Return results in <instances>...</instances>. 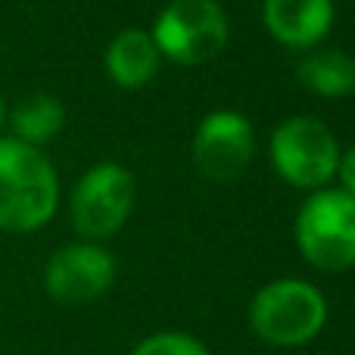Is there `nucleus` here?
<instances>
[{
	"label": "nucleus",
	"mask_w": 355,
	"mask_h": 355,
	"mask_svg": "<svg viewBox=\"0 0 355 355\" xmlns=\"http://www.w3.org/2000/svg\"><path fill=\"white\" fill-rule=\"evenodd\" d=\"M6 125V103H3V97H0V128Z\"/></svg>",
	"instance_id": "nucleus-15"
},
{
	"label": "nucleus",
	"mask_w": 355,
	"mask_h": 355,
	"mask_svg": "<svg viewBox=\"0 0 355 355\" xmlns=\"http://www.w3.org/2000/svg\"><path fill=\"white\" fill-rule=\"evenodd\" d=\"M60 209V178L41 147L0 137V231L35 234Z\"/></svg>",
	"instance_id": "nucleus-1"
},
{
	"label": "nucleus",
	"mask_w": 355,
	"mask_h": 355,
	"mask_svg": "<svg viewBox=\"0 0 355 355\" xmlns=\"http://www.w3.org/2000/svg\"><path fill=\"white\" fill-rule=\"evenodd\" d=\"M262 22L281 47H318L334 28V0H262Z\"/></svg>",
	"instance_id": "nucleus-9"
},
{
	"label": "nucleus",
	"mask_w": 355,
	"mask_h": 355,
	"mask_svg": "<svg viewBox=\"0 0 355 355\" xmlns=\"http://www.w3.org/2000/svg\"><path fill=\"white\" fill-rule=\"evenodd\" d=\"M135 175L119 162H100L78 178L69 196V215L85 240H106L125 227L135 212Z\"/></svg>",
	"instance_id": "nucleus-6"
},
{
	"label": "nucleus",
	"mask_w": 355,
	"mask_h": 355,
	"mask_svg": "<svg viewBox=\"0 0 355 355\" xmlns=\"http://www.w3.org/2000/svg\"><path fill=\"white\" fill-rule=\"evenodd\" d=\"M337 178H340V187H343L349 196H355V144L349 150H343V153H340Z\"/></svg>",
	"instance_id": "nucleus-14"
},
{
	"label": "nucleus",
	"mask_w": 355,
	"mask_h": 355,
	"mask_svg": "<svg viewBox=\"0 0 355 355\" xmlns=\"http://www.w3.org/2000/svg\"><path fill=\"white\" fill-rule=\"evenodd\" d=\"M150 35L162 60L178 66H202L227 47L231 25L218 0H172L156 16Z\"/></svg>",
	"instance_id": "nucleus-5"
},
{
	"label": "nucleus",
	"mask_w": 355,
	"mask_h": 355,
	"mask_svg": "<svg viewBox=\"0 0 355 355\" xmlns=\"http://www.w3.org/2000/svg\"><path fill=\"white\" fill-rule=\"evenodd\" d=\"M296 78L309 94L337 100L355 91V60L340 47H312L302 53Z\"/></svg>",
	"instance_id": "nucleus-11"
},
{
	"label": "nucleus",
	"mask_w": 355,
	"mask_h": 355,
	"mask_svg": "<svg viewBox=\"0 0 355 355\" xmlns=\"http://www.w3.org/2000/svg\"><path fill=\"white\" fill-rule=\"evenodd\" d=\"M256 153V131L250 119L234 110L202 116L193 135V166L215 184H231L246 172Z\"/></svg>",
	"instance_id": "nucleus-8"
},
{
	"label": "nucleus",
	"mask_w": 355,
	"mask_h": 355,
	"mask_svg": "<svg viewBox=\"0 0 355 355\" xmlns=\"http://www.w3.org/2000/svg\"><path fill=\"white\" fill-rule=\"evenodd\" d=\"M271 166L277 178L290 187L300 190H321L331 187L340 166V147L337 135L315 116H293L284 119L275 128L268 144Z\"/></svg>",
	"instance_id": "nucleus-4"
},
{
	"label": "nucleus",
	"mask_w": 355,
	"mask_h": 355,
	"mask_svg": "<svg viewBox=\"0 0 355 355\" xmlns=\"http://www.w3.org/2000/svg\"><path fill=\"white\" fill-rule=\"evenodd\" d=\"M116 281V259L97 240L66 243L44 265V290L66 309L100 300Z\"/></svg>",
	"instance_id": "nucleus-7"
},
{
	"label": "nucleus",
	"mask_w": 355,
	"mask_h": 355,
	"mask_svg": "<svg viewBox=\"0 0 355 355\" xmlns=\"http://www.w3.org/2000/svg\"><path fill=\"white\" fill-rule=\"evenodd\" d=\"M296 246L318 271L355 265V196L343 187L312 190L296 212Z\"/></svg>",
	"instance_id": "nucleus-3"
},
{
	"label": "nucleus",
	"mask_w": 355,
	"mask_h": 355,
	"mask_svg": "<svg viewBox=\"0 0 355 355\" xmlns=\"http://www.w3.org/2000/svg\"><path fill=\"white\" fill-rule=\"evenodd\" d=\"M327 300L315 284L300 277L271 281L252 296L250 327L271 346H306L324 331Z\"/></svg>",
	"instance_id": "nucleus-2"
},
{
	"label": "nucleus",
	"mask_w": 355,
	"mask_h": 355,
	"mask_svg": "<svg viewBox=\"0 0 355 355\" xmlns=\"http://www.w3.org/2000/svg\"><path fill=\"white\" fill-rule=\"evenodd\" d=\"M162 53L156 47L153 35L141 28H125L110 41L103 56L106 75L112 85L125 87V91H141L159 72Z\"/></svg>",
	"instance_id": "nucleus-10"
},
{
	"label": "nucleus",
	"mask_w": 355,
	"mask_h": 355,
	"mask_svg": "<svg viewBox=\"0 0 355 355\" xmlns=\"http://www.w3.org/2000/svg\"><path fill=\"white\" fill-rule=\"evenodd\" d=\"M131 355H209V349L196 337L181 331H162L137 343Z\"/></svg>",
	"instance_id": "nucleus-13"
},
{
	"label": "nucleus",
	"mask_w": 355,
	"mask_h": 355,
	"mask_svg": "<svg viewBox=\"0 0 355 355\" xmlns=\"http://www.w3.org/2000/svg\"><path fill=\"white\" fill-rule=\"evenodd\" d=\"M6 125L12 137L31 147H44L66 125V106L53 94H28L12 106V112H6Z\"/></svg>",
	"instance_id": "nucleus-12"
}]
</instances>
